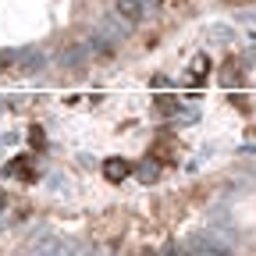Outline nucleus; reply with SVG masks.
Returning <instances> with one entry per match:
<instances>
[{
	"mask_svg": "<svg viewBox=\"0 0 256 256\" xmlns=\"http://www.w3.org/2000/svg\"><path fill=\"white\" fill-rule=\"evenodd\" d=\"M11 174H14V178H22V182H32V178H36V171H32V160H28V156L11 160Z\"/></svg>",
	"mask_w": 256,
	"mask_h": 256,
	"instance_id": "obj_1",
	"label": "nucleus"
},
{
	"mask_svg": "<svg viewBox=\"0 0 256 256\" xmlns=\"http://www.w3.org/2000/svg\"><path fill=\"white\" fill-rule=\"evenodd\" d=\"M114 4H118V14L128 18V22H136L142 14V0H114Z\"/></svg>",
	"mask_w": 256,
	"mask_h": 256,
	"instance_id": "obj_2",
	"label": "nucleus"
},
{
	"mask_svg": "<svg viewBox=\"0 0 256 256\" xmlns=\"http://www.w3.org/2000/svg\"><path fill=\"white\" fill-rule=\"evenodd\" d=\"M150 156H160V160H174V150H171V142H168V136H160L156 142H153V150H150Z\"/></svg>",
	"mask_w": 256,
	"mask_h": 256,
	"instance_id": "obj_3",
	"label": "nucleus"
},
{
	"mask_svg": "<svg viewBox=\"0 0 256 256\" xmlns=\"http://www.w3.org/2000/svg\"><path fill=\"white\" fill-rule=\"evenodd\" d=\"M104 174H107L110 182H121V178L128 174V164H124V160H107V164H104Z\"/></svg>",
	"mask_w": 256,
	"mask_h": 256,
	"instance_id": "obj_4",
	"label": "nucleus"
},
{
	"mask_svg": "<svg viewBox=\"0 0 256 256\" xmlns=\"http://www.w3.org/2000/svg\"><path fill=\"white\" fill-rule=\"evenodd\" d=\"M0 210H4V192H0Z\"/></svg>",
	"mask_w": 256,
	"mask_h": 256,
	"instance_id": "obj_5",
	"label": "nucleus"
}]
</instances>
